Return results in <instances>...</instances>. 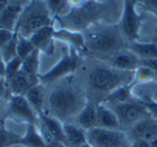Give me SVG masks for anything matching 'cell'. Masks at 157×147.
Listing matches in <instances>:
<instances>
[{"label": "cell", "instance_id": "8fae6325", "mask_svg": "<svg viewBox=\"0 0 157 147\" xmlns=\"http://www.w3.org/2000/svg\"><path fill=\"white\" fill-rule=\"evenodd\" d=\"M130 142L136 140H144L151 142L157 138V119L150 116L140 120L133 127L126 131Z\"/></svg>", "mask_w": 157, "mask_h": 147}, {"label": "cell", "instance_id": "8d00e7d4", "mask_svg": "<svg viewBox=\"0 0 157 147\" xmlns=\"http://www.w3.org/2000/svg\"><path fill=\"white\" fill-rule=\"evenodd\" d=\"M14 0H0V12H2Z\"/></svg>", "mask_w": 157, "mask_h": 147}, {"label": "cell", "instance_id": "7c38bea8", "mask_svg": "<svg viewBox=\"0 0 157 147\" xmlns=\"http://www.w3.org/2000/svg\"><path fill=\"white\" fill-rule=\"evenodd\" d=\"M27 1L28 0H14L2 12H0V28L15 32L17 21Z\"/></svg>", "mask_w": 157, "mask_h": 147}, {"label": "cell", "instance_id": "5bb4252c", "mask_svg": "<svg viewBox=\"0 0 157 147\" xmlns=\"http://www.w3.org/2000/svg\"><path fill=\"white\" fill-rule=\"evenodd\" d=\"M111 65L112 67L116 69L123 70V71H131L135 72L138 68L141 66V59L133 54L130 50L123 51L121 53H117L114 56L108 58L107 60H103Z\"/></svg>", "mask_w": 157, "mask_h": 147}, {"label": "cell", "instance_id": "f1b7e54d", "mask_svg": "<svg viewBox=\"0 0 157 147\" xmlns=\"http://www.w3.org/2000/svg\"><path fill=\"white\" fill-rule=\"evenodd\" d=\"M136 2L138 6H141L145 12H148L157 17V0H136Z\"/></svg>", "mask_w": 157, "mask_h": 147}, {"label": "cell", "instance_id": "ab89813d", "mask_svg": "<svg viewBox=\"0 0 157 147\" xmlns=\"http://www.w3.org/2000/svg\"><path fill=\"white\" fill-rule=\"evenodd\" d=\"M150 144H151V147H157V138H154L153 141H151Z\"/></svg>", "mask_w": 157, "mask_h": 147}, {"label": "cell", "instance_id": "3957f363", "mask_svg": "<svg viewBox=\"0 0 157 147\" xmlns=\"http://www.w3.org/2000/svg\"><path fill=\"white\" fill-rule=\"evenodd\" d=\"M125 0H88L83 6L70 9L55 23L57 28L83 32L94 24H120L124 11Z\"/></svg>", "mask_w": 157, "mask_h": 147}, {"label": "cell", "instance_id": "484cf974", "mask_svg": "<svg viewBox=\"0 0 157 147\" xmlns=\"http://www.w3.org/2000/svg\"><path fill=\"white\" fill-rule=\"evenodd\" d=\"M16 47H17V33L15 32V36L10 42H8L2 48H0V54H1V58H2L3 63H7L17 57L16 54Z\"/></svg>", "mask_w": 157, "mask_h": 147}, {"label": "cell", "instance_id": "4fadbf2b", "mask_svg": "<svg viewBox=\"0 0 157 147\" xmlns=\"http://www.w3.org/2000/svg\"><path fill=\"white\" fill-rule=\"evenodd\" d=\"M54 39L67 44L69 47L73 48L80 54H83L85 50V40L84 35L81 31L69 30L66 28H57L55 27Z\"/></svg>", "mask_w": 157, "mask_h": 147}, {"label": "cell", "instance_id": "ac0fdd59", "mask_svg": "<svg viewBox=\"0 0 157 147\" xmlns=\"http://www.w3.org/2000/svg\"><path fill=\"white\" fill-rule=\"evenodd\" d=\"M74 123L78 125L85 131L97 127V104L88 101L85 107L80 112L78 117L74 120Z\"/></svg>", "mask_w": 157, "mask_h": 147}, {"label": "cell", "instance_id": "b9f144b4", "mask_svg": "<svg viewBox=\"0 0 157 147\" xmlns=\"http://www.w3.org/2000/svg\"><path fill=\"white\" fill-rule=\"evenodd\" d=\"M12 147H24V146H22V145L17 144V145H14V146H12Z\"/></svg>", "mask_w": 157, "mask_h": 147}, {"label": "cell", "instance_id": "7bdbcfd3", "mask_svg": "<svg viewBox=\"0 0 157 147\" xmlns=\"http://www.w3.org/2000/svg\"><path fill=\"white\" fill-rule=\"evenodd\" d=\"M0 63H3V61H2V58H1V54H0Z\"/></svg>", "mask_w": 157, "mask_h": 147}, {"label": "cell", "instance_id": "ee69618b", "mask_svg": "<svg viewBox=\"0 0 157 147\" xmlns=\"http://www.w3.org/2000/svg\"><path fill=\"white\" fill-rule=\"evenodd\" d=\"M128 147H130V146H128Z\"/></svg>", "mask_w": 157, "mask_h": 147}, {"label": "cell", "instance_id": "5b68a950", "mask_svg": "<svg viewBox=\"0 0 157 147\" xmlns=\"http://www.w3.org/2000/svg\"><path fill=\"white\" fill-rule=\"evenodd\" d=\"M54 25L45 0H28L16 24L15 32L24 38H29L44 27Z\"/></svg>", "mask_w": 157, "mask_h": 147}, {"label": "cell", "instance_id": "277c9868", "mask_svg": "<svg viewBox=\"0 0 157 147\" xmlns=\"http://www.w3.org/2000/svg\"><path fill=\"white\" fill-rule=\"evenodd\" d=\"M85 50L83 55L107 60L117 53L129 50L130 42L118 24H94L83 31Z\"/></svg>", "mask_w": 157, "mask_h": 147}, {"label": "cell", "instance_id": "d6a6232c", "mask_svg": "<svg viewBox=\"0 0 157 147\" xmlns=\"http://www.w3.org/2000/svg\"><path fill=\"white\" fill-rule=\"evenodd\" d=\"M141 66L150 68L157 73V59H141Z\"/></svg>", "mask_w": 157, "mask_h": 147}, {"label": "cell", "instance_id": "d590c367", "mask_svg": "<svg viewBox=\"0 0 157 147\" xmlns=\"http://www.w3.org/2000/svg\"><path fill=\"white\" fill-rule=\"evenodd\" d=\"M86 1H88V0H68V3H69L70 9H75V8L83 6Z\"/></svg>", "mask_w": 157, "mask_h": 147}, {"label": "cell", "instance_id": "e0dca14e", "mask_svg": "<svg viewBox=\"0 0 157 147\" xmlns=\"http://www.w3.org/2000/svg\"><path fill=\"white\" fill-rule=\"evenodd\" d=\"M20 145L24 147H51L45 142L39 126L27 125L24 134L21 138Z\"/></svg>", "mask_w": 157, "mask_h": 147}, {"label": "cell", "instance_id": "6da1fadb", "mask_svg": "<svg viewBox=\"0 0 157 147\" xmlns=\"http://www.w3.org/2000/svg\"><path fill=\"white\" fill-rule=\"evenodd\" d=\"M74 74L83 87L88 101L95 104L103 102L118 88L135 81V72L116 69L105 61L83 54Z\"/></svg>", "mask_w": 157, "mask_h": 147}, {"label": "cell", "instance_id": "7a4b0ae2", "mask_svg": "<svg viewBox=\"0 0 157 147\" xmlns=\"http://www.w3.org/2000/svg\"><path fill=\"white\" fill-rule=\"evenodd\" d=\"M43 86L45 90L44 114L63 123H74L88 103L87 96L74 73Z\"/></svg>", "mask_w": 157, "mask_h": 147}, {"label": "cell", "instance_id": "4316f807", "mask_svg": "<svg viewBox=\"0 0 157 147\" xmlns=\"http://www.w3.org/2000/svg\"><path fill=\"white\" fill-rule=\"evenodd\" d=\"M37 48L35 47V45L33 44V42L29 39L24 37H21L17 35V47H16V54L17 57L21 58L22 60H24L27 56L31 54Z\"/></svg>", "mask_w": 157, "mask_h": 147}, {"label": "cell", "instance_id": "9c48e42d", "mask_svg": "<svg viewBox=\"0 0 157 147\" xmlns=\"http://www.w3.org/2000/svg\"><path fill=\"white\" fill-rule=\"evenodd\" d=\"M9 118L17 123L37 125L40 123V116L29 104L25 96L12 95L8 99Z\"/></svg>", "mask_w": 157, "mask_h": 147}, {"label": "cell", "instance_id": "f6af8a7d", "mask_svg": "<svg viewBox=\"0 0 157 147\" xmlns=\"http://www.w3.org/2000/svg\"><path fill=\"white\" fill-rule=\"evenodd\" d=\"M156 103H157V102H156Z\"/></svg>", "mask_w": 157, "mask_h": 147}, {"label": "cell", "instance_id": "2e32d148", "mask_svg": "<svg viewBox=\"0 0 157 147\" xmlns=\"http://www.w3.org/2000/svg\"><path fill=\"white\" fill-rule=\"evenodd\" d=\"M97 127L111 130H123L116 115L105 103L97 104Z\"/></svg>", "mask_w": 157, "mask_h": 147}, {"label": "cell", "instance_id": "30bf717a", "mask_svg": "<svg viewBox=\"0 0 157 147\" xmlns=\"http://www.w3.org/2000/svg\"><path fill=\"white\" fill-rule=\"evenodd\" d=\"M141 23L142 15L138 11L136 0H125L124 11L118 25L129 42L138 41Z\"/></svg>", "mask_w": 157, "mask_h": 147}, {"label": "cell", "instance_id": "f546056e", "mask_svg": "<svg viewBox=\"0 0 157 147\" xmlns=\"http://www.w3.org/2000/svg\"><path fill=\"white\" fill-rule=\"evenodd\" d=\"M9 118L8 112V100L0 98V126H5Z\"/></svg>", "mask_w": 157, "mask_h": 147}, {"label": "cell", "instance_id": "60d3db41", "mask_svg": "<svg viewBox=\"0 0 157 147\" xmlns=\"http://www.w3.org/2000/svg\"><path fill=\"white\" fill-rule=\"evenodd\" d=\"M80 147H93V146H92V145L90 144V143L85 142V143H84V144H82V145H81V146H80Z\"/></svg>", "mask_w": 157, "mask_h": 147}, {"label": "cell", "instance_id": "ffe728a7", "mask_svg": "<svg viewBox=\"0 0 157 147\" xmlns=\"http://www.w3.org/2000/svg\"><path fill=\"white\" fill-rule=\"evenodd\" d=\"M63 133L67 147H80L86 142V131L74 123H63Z\"/></svg>", "mask_w": 157, "mask_h": 147}, {"label": "cell", "instance_id": "1f68e13d", "mask_svg": "<svg viewBox=\"0 0 157 147\" xmlns=\"http://www.w3.org/2000/svg\"><path fill=\"white\" fill-rule=\"evenodd\" d=\"M9 97H10V93L9 90H8V85H7L6 77L0 75V98L8 100Z\"/></svg>", "mask_w": 157, "mask_h": 147}, {"label": "cell", "instance_id": "d6986e66", "mask_svg": "<svg viewBox=\"0 0 157 147\" xmlns=\"http://www.w3.org/2000/svg\"><path fill=\"white\" fill-rule=\"evenodd\" d=\"M54 31H55L54 25L44 27V28L40 29L37 32L33 33L29 38V40L33 42L35 47L37 50H39L40 52H46L48 48H51V46L53 45V43L55 41Z\"/></svg>", "mask_w": 157, "mask_h": 147}, {"label": "cell", "instance_id": "f35d334b", "mask_svg": "<svg viewBox=\"0 0 157 147\" xmlns=\"http://www.w3.org/2000/svg\"><path fill=\"white\" fill-rule=\"evenodd\" d=\"M0 75L5 76V63H0Z\"/></svg>", "mask_w": 157, "mask_h": 147}, {"label": "cell", "instance_id": "4dcf8cb0", "mask_svg": "<svg viewBox=\"0 0 157 147\" xmlns=\"http://www.w3.org/2000/svg\"><path fill=\"white\" fill-rule=\"evenodd\" d=\"M14 36H15V32H13V31L0 28V48H2L8 42L11 41Z\"/></svg>", "mask_w": 157, "mask_h": 147}, {"label": "cell", "instance_id": "44dd1931", "mask_svg": "<svg viewBox=\"0 0 157 147\" xmlns=\"http://www.w3.org/2000/svg\"><path fill=\"white\" fill-rule=\"evenodd\" d=\"M25 98L29 102L33 110L37 112L39 116L44 114V107H45V90L44 86L39 83V84L33 86L26 93Z\"/></svg>", "mask_w": 157, "mask_h": 147}, {"label": "cell", "instance_id": "83f0119b", "mask_svg": "<svg viewBox=\"0 0 157 147\" xmlns=\"http://www.w3.org/2000/svg\"><path fill=\"white\" fill-rule=\"evenodd\" d=\"M22 62L23 60L18 57H15L14 59H12L11 61L7 62L5 65V77L6 80H8L9 77L13 76L15 73H17L21 70V67H22Z\"/></svg>", "mask_w": 157, "mask_h": 147}, {"label": "cell", "instance_id": "52a82bcc", "mask_svg": "<svg viewBox=\"0 0 157 147\" xmlns=\"http://www.w3.org/2000/svg\"><path fill=\"white\" fill-rule=\"evenodd\" d=\"M86 142L93 147H128L131 142L124 130L93 128L86 131Z\"/></svg>", "mask_w": 157, "mask_h": 147}, {"label": "cell", "instance_id": "603a6c76", "mask_svg": "<svg viewBox=\"0 0 157 147\" xmlns=\"http://www.w3.org/2000/svg\"><path fill=\"white\" fill-rule=\"evenodd\" d=\"M129 50L140 59H157V44L153 42H130Z\"/></svg>", "mask_w": 157, "mask_h": 147}, {"label": "cell", "instance_id": "cb8c5ba5", "mask_svg": "<svg viewBox=\"0 0 157 147\" xmlns=\"http://www.w3.org/2000/svg\"><path fill=\"white\" fill-rule=\"evenodd\" d=\"M22 134L9 129L7 126H0V147H12L20 144Z\"/></svg>", "mask_w": 157, "mask_h": 147}, {"label": "cell", "instance_id": "ba28073f", "mask_svg": "<svg viewBox=\"0 0 157 147\" xmlns=\"http://www.w3.org/2000/svg\"><path fill=\"white\" fill-rule=\"evenodd\" d=\"M81 55L73 48L68 47L60 60L45 74L40 76V83L43 85L50 84L61 77L72 74L76 71L81 59Z\"/></svg>", "mask_w": 157, "mask_h": 147}, {"label": "cell", "instance_id": "d4e9b609", "mask_svg": "<svg viewBox=\"0 0 157 147\" xmlns=\"http://www.w3.org/2000/svg\"><path fill=\"white\" fill-rule=\"evenodd\" d=\"M45 2L54 21L65 15L70 10L68 0H45Z\"/></svg>", "mask_w": 157, "mask_h": 147}, {"label": "cell", "instance_id": "8992f818", "mask_svg": "<svg viewBox=\"0 0 157 147\" xmlns=\"http://www.w3.org/2000/svg\"><path fill=\"white\" fill-rule=\"evenodd\" d=\"M108 105L116 115L124 131L129 130L140 120L152 116L147 106L137 99L124 102H102Z\"/></svg>", "mask_w": 157, "mask_h": 147}, {"label": "cell", "instance_id": "836d02e7", "mask_svg": "<svg viewBox=\"0 0 157 147\" xmlns=\"http://www.w3.org/2000/svg\"><path fill=\"white\" fill-rule=\"evenodd\" d=\"M144 104L147 106L152 117H154V118L157 119V103L156 102H148V103H144Z\"/></svg>", "mask_w": 157, "mask_h": 147}, {"label": "cell", "instance_id": "e575fe53", "mask_svg": "<svg viewBox=\"0 0 157 147\" xmlns=\"http://www.w3.org/2000/svg\"><path fill=\"white\" fill-rule=\"evenodd\" d=\"M130 147H151L150 142L144 140H136L132 141L130 144Z\"/></svg>", "mask_w": 157, "mask_h": 147}, {"label": "cell", "instance_id": "7402d4cb", "mask_svg": "<svg viewBox=\"0 0 157 147\" xmlns=\"http://www.w3.org/2000/svg\"><path fill=\"white\" fill-rule=\"evenodd\" d=\"M21 71L31 78L35 83H40V51L35 50L23 60Z\"/></svg>", "mask_w": 157, "mask_h": 147}, {"label": "cell", "instance_id": "9a60e30c", "mask_svg": "<svg viewBox=\"0 0 157 147\" xmlns=\"http://www.w3.org/2000/svg\"><path fill=\"white\" fill-rule=\"evenodd\" d=\"M7 81L8 90H9L10 96L17 95V96H25V93L29 90L33 86L37 85L31 80L29 76H27L23 71H18L13 76L9 77ZM39 84V83H38Z\"/></svg>", "mask_w": 157, "mask_h": 147}, {"label": "cell", "instance_id": "74e56055", "mask_svg": "<svg viewBox=\"0 0 157 147\" xmlns=\"http://www.w3.org/2000/svg\"><path fill=\"white\" fill-rule=\"evenodd\" d=\"M155 20H156V25H155L154 32H153L152 39H151L148 42H153V43H156L157 44V17H156V16H155Z\"/></svg>", "mask_w": 157, "mask_h": 147}]
</instances>
